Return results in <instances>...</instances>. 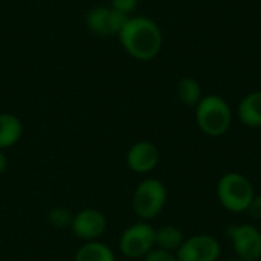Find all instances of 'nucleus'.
Returning <instances> with one entry per match:
<instances>
[{
	"instance_id": "nucleus-1",
	"label": "nucleus",
	"mask_w": 261,
	"mask_h": 261,
	"mask_svg": "<svg viewBox=\"0 0 261 261\" xmlns=\"http://www.w3.org/2000/svg\"><path fill=\"white\" fill-rule=\"evenodd\" d=\"M116 37L124 50L138 61L156 58L164 44V35L159 24L145 15H130Z\"/></svg>"
},
{
	"instance_id": "nucleus-2",
	"label": "nucleus",
	"mask_w": 261,
	"mask_h": 261,
	"mask_svg": "<svg viewBox=\"0 0 261 261\" xmlns=\"http://www.w3.org/2000/svg\"><path fill=\"white\" fill-rule=\"evenodd\" d=\"M196 109V124L199 130L210 136H223L232 124V112L225 98L219 95L202 96Z\"/></svg>"
},
{
	"instance_id": "nucleus-3",
	"label": "nucleus",
	"mask_w": 261,
	"mask_h": 261,
	"mask_svg": "<svg viewBox=\"0 0 261 261\" xmlns=\"http://www.w3.org/2000/svg\"><path fill=\"white\" fill-rule=\"evenodd\" d=\"M217 199L220 205L234 214L246 213L255 197L252 182L242 173L231 171L223 174L217 184Z\"/></svg>"
},
{
	"instance_id": "nucleus-4",
	"label": "nucleus",
	"mask_w": 261,
	"mask_h": 261,
	"mask_svg": "<svg viewBox=\"0 0 261 261\" xmlns=\"http://www.w3.org/2000/svg\"><path fill=\"white\" fill-rule=\"evenodd\" d=\"M167 199L168 191L164 182L154 177H147L136 185L132 197V208L141 220L150 222L164 211Z\"/></svg>"
},
{
	"instance_id": "nucleus-5",
	"label": "nucleus",
	"mask_w": 261,
	"mask_h": 261,
	"mask_svg": "<svg viewBox=\"0 0 261 261\" xmlns=\"http://www.w3.org/2000/svg\"><path fill=\"white\" fill-rule=\"evenodd\" d=\"M156 228L148 222H136L125 228L119 237L118 246L121 254L128 260L144 258L154 248Z\"/></svg>"
},
{
	"instance_id": "nucleus-6",
	"label": "nucleus",
	"mask_w": 261,
	"mask_h": 261,
	"mask_svg": "<svg viewBox=\"0 0 261 261\" xmlns=\"http://www.w3.org/2000/svg\"><path fill=\"white\" fill-rule=\"evenodd\" d=\"M228 237L232 243L234 254L242 261L261 260V231L248 223L232 225L228 228Z\"/></svg>"
},
{
	"instance_id": "nucleus-7",
	"label": "nucleus",
	"mask_w": 261,
	"mask_h": 261,
	"mask_svg": "<svg viewBox=\"0 0 261 261\" xmlns=\"http://www.w3.org/2000/svg\"><path fill=\"white\" fill-rule=\"evenodd\" d=\"M222 246L210 234H196L184 240L177 249V261H219Z\"/></svg>"
},
{
	"instance_id": "nucleus-8",
	"label": "nucleus",
	"mask_w": 261,
	"mask_h": 261,
	"mask_svg": "<svg viewBox=\"0 0 261 261\" xmlns=\"http://www.w3.org/2000/svg\"><path fill=\"white\" fill-rule=\"evenodd\" d=\"M128 17L112 6H95L86 15V26L98 37L118 35Z\"/></svg>"
},
{
	"instance_id": "nucleus-9",
	"label": "nucleus",
	"mask_w": 261,
	"mask_h": 261,
	"mask_svg": "<svg viewBox=\"0 0 261 261\" xmlns=\"http://www.w3.org/2000/svg\"><path fill=\"white\" fill-rule=\"evenodd\" d=\"M107 229V219L102 211L96 208H84L73 214L70 231L83 242L99 240Z\"/></svg>"
},
{
	"instance_id": "nucleus-10",
	"label": "nucleus",
	"mask_w": 261,
	"mask_h": 261,
	"mask_svg": "<svg viewBox=\"0 0 261 261\" xmlns=\"http://www.w3.org/2000/svg\"><path fill=\"white\" fill-rule=\"evenodd\" d=\"M161 161L159 148L150 141H138L135 142L125 156L127 167L136 174H148L151 173Z\"/></svg>"
},
{
	"instance_id": "nucleus-11",
	"label": "nucleus",
	"mask_w": 261,
	"mask_h": 261,
	"mask_svg": "<svg viewBox=\"0 0 261 261\" xmlns=\"http://www.w3.org/2000/svg\"><path fill=\"white\" fill-rule=\"evenodd\" d=\"M239 119L251 128L261 127V90L251 92L239 102Z\"/></svg>"
},
{
	"instance_id": "nucleus-12",
	"label": "nucleus",
	"mask_w": 261,
	"mask_h": 261,
	"mask_svg": "<svg viewBox=\"0 0 261 261\" xmlns=\"http://www.w3.org/2000/svg\"><path fill=\"white\" fill-rule=\"evenodd\" d=\"M23 136V122L12 113H0V150H8L18 144Z\"/></svg>"
},
{
	"instance_id": "nucleus-13",
	"label": "nucleus",
	"mask_w": 261,
	"mask_h": 261,
	"mask_svg": "<svg viewBox=\"0 0 261 261\" xmlns=\"http://www.w3.org/2000/svg\"><path fill=\"white\" fill-rule=\"evenodd\" d=\"M73 261H116L109 245L99 240L84 242L75 252Z\"/></svg>"
},
{
	"instance_id": "nucleus-14",
	"label": "nucleus",
	"mask_w": 261,
	"mask_h": 261,
	"mask_svg": "<svg viewBox=\"0 0 261 261\" xmlns=\"http://www.w3.org/2000/svg\"><path fill=\"white\" fill-rule=\"evenodd\" d=\"M185 240L184 232L173 226V225H165L156 229L154 234V248L164 249V251H170V252H177V249L182 246Z\"/></svg>"
},
{
	"instance_id": "nucleus-15",
	"label": "nucleus",
	"mask_w": 261,
	"mask_h": 261,
	"mask_svg": "<svg viewBox=\"0 0 261 261\" xmlns=\"http://www.w3.org/2000/svg\"><path fill=\"white\" fill-rule=\"evenodd\" d=\"M177 92V98L180 99L182 104L188 106V107H196L199 104V101L202 99V87L200 83L191 76H185L177 83L176 87Z\"/></svg>"
},
{
	"instance_id": "nucleus-16",
	"label": "nucleus",
	"mask_w": 261,
	"mask_h": 261,
	"mask_svg": "<svg viewBox=\"0 0 261 261\" xmlns=\"http://www.w3.org/2000/svg\"><path fill=\"white\" fill-rule=\"evenodd\" d=\"M47 220L49 223L57 228V229H70L72 220H73V214L69 208L64 206H55L49 211L47 214Z\"/></svg>"
},
{
	"instance_id": "nucleus-17",
	"label": "nucleus",
	"mask_w": 261,
	"mask_h": 261,
	"mask_svg": "<svg viewBox=\"0 0 261 261\" xmlns=\"http://www.w3.org/2000/svg\"><path fill=\"white\" fill-rule=\"evenodd\" d=\"M144 261H177V257H176L174 252L164 251V249H159V248H153L144 257Z\"/></svg>"
},
{
	"instance_id": "nucleus-18",
	"label": "nucleus",
	"mask_w": 261,
	"mask_h": 261,
	"mask_svg": "<svg viewBox=\"0 0 261 261\" xmlns=\"http://www.w3.org/2000/svg\"><path fill=\"white\" fill-rule=\"evenodd\" d=\"M139 5V0H110V5L113 9L125 14V15H130Z\"/></svg>"
},
{
	"instance_id": "nucleus-19",
	"label": "nucleus",
	"mask_w": 261,
	"mask_h": 261,
	"mask_svg": "<svg viewBox=\"0 0 261 261\" xmlns=\"http://www.w3.org/2000/svg\"><path fill=\"white\" fill-rule=\"evenodd\" d=\"M246 213H248L254 220L261 222V194L254 197V200H252V203L249 205V208H248Z\"/></svg>"
},
{
	"instance_id": "nucleus-20",
	"label": "nucleus",
	"mask_w": 261,
	"mask_h": 261,
	"mask_svg": "<svg viewBox=\"0 0 261 261\" xmlns=\"http://www.w3.org/2000/svg\"><path fill=\"white\" fill-rule=\"evenodd\" d=\"M6 168H8V158H6L5 151H3V150H0V176H2V174H5Z\"/></svg>"
},
{
	"instance_id": "nucleus-21",
	"label": "nucleus",
	"mask_w": 261,
	"mask_h": 261,
	"mask_svg": "<svg viewBox=\"0 0 261 261\" xmlns=\"http://www.w3.org/2000/svg\"><path fill=\"white\" fill-rule=\"evenodd\" d=\"M222 261H242V260H239L237 257H231V258H225V260H222Z\"/></svg>"
},
{
	"instance_id": "nucleus-22",
	"label": "nucleus",
	"mask_w": 261,
	"mask_h": 261,
	"mask_svg": "<svg viewBox=\"0 0 261 261\" xmlns=\"http://www.w3.org/2000/svg\"><path fill=\"white\" fill-rule=\"evenodd\" d=\"M0 261H3V260H0Z\"/></svg>"
},
{
	"instance_id": "nucleus-23",
	"label": "nucleus",
	"mask_w": 261,
	"mask_h": 261,
	"mask_svg": "<svg viewBox=\"0 0 261 261\" xmlns=\"http://www.w3.org/2000/svg\"><path fill=\"white\" fill-rule=\"evenodd\" d=\"M116 261H118V260H116Z\"/></svg>"
}]
</instances>
